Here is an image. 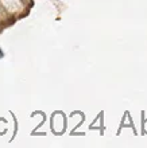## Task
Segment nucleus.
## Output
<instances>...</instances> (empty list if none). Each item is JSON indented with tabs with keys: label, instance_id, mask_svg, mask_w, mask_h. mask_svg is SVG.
I'll list each match as a JSON object with an SVG mask.
<instances>
[]
</instances>
